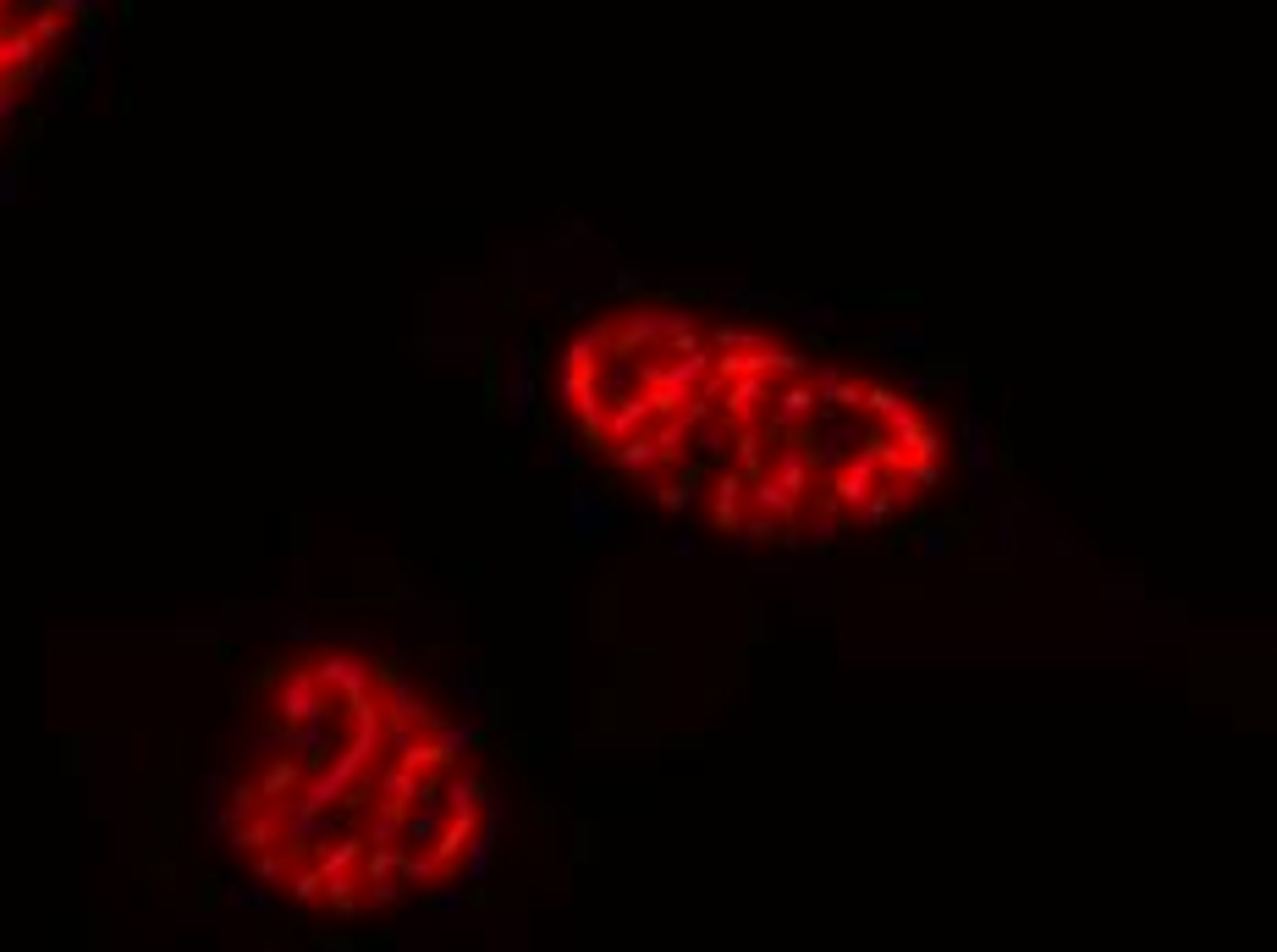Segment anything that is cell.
<instances>
[{
    "label": "cell",
    "mask_w": 1277,
    "mask_h": 952,
    "mask_svg": "<svg viewBox=\"0 0 1277 952\" xmlns=\"http://www.w3.org/2000/svg\"><path fill=\"white\" fill-rule=\"evenodd\" d=\"M557 402L661 507L765 546L904 523L953 463L936 407L909 385L656 298L568 336Z\"/></svg>",
    "instance_id": "cell-1"
},
{
    "label": "cell",
    "mask_w": 1277,
    "mask_h": 952,
    "mask_svg": "<svg viewBox=\"0 0 1277 952\" xmlns=\"http://www.w3.org/2000/svg\"><path fill=\"white\" fill-rule=\"evenodd\" d=\"M231 903H237V908H260L265 892H260V886H231Z\"/></svg>",
    "instance_id": "cell-2"
}]
</instances>
